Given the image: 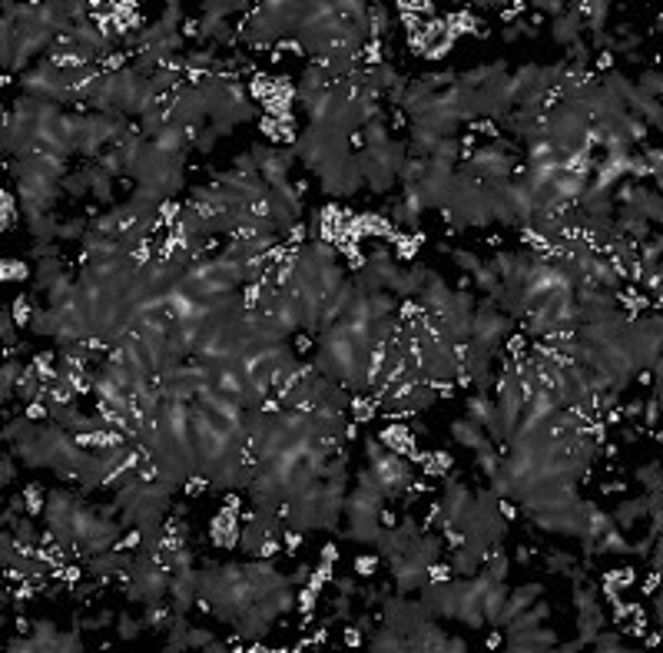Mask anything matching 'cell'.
Masks as SVG:
<instances>
[{"label": "cell", "mask_w": 663, "mask_h": 653, "mask_svg": "<svg viewBox=\"0 0 663 653\" xmlns=\"http://www.w3.org/2000/svg\"><path fill=\"white\" fill-rule=\"evenodd\" d=\"M110 620H113V610H96L87 620H80V627H87V630H103V627H110Z\"/></svg>", "instance_id": "obj_20"}, {"label": "cell", "mask_w": 663, "mask_h": 653, "mask_svg": "<svg viewBox=\"0 0 663 653\" xmlns=\"http://www.w3.org/2000/svg\"><path fill=\"white\" fill-rule=\"evenodd\" d=\"M451 434H454V442L464 444V448H471L474 454L488 451V448H498V444L488 438V432H484L481 424H474L471 418H458V422L451 424Z\"/></svg>", "instance_id": "obj_5"}, {"label": "cell", "mask_w": 663, "mask_h": 653, "mask_svg": "<svg viewBox=\"0 0 663 653\" xmlns=\"http://www.w3.org/2000/svg\"><path fill=\"white\" fill-rule=\"evenodd\" d=\"M83 176H87L90 183V196H93L96 202H103V206H113V176L106 173L100 163H87L83 166Z\"/></svg>", "instance_id": "obj_6"}, {"label": "cell", "mask_w": 663, "mask_h": 653, "mask_svg": "<svg viewBox=\"0 0 663 653\" xmlns=\"http://www.w3.org/2000/svg\"><path fill=\"white\" fill-rule=\"evenodd\" d=\"M216 637L209 630H199V627H189V647H209Z\"/></svg>", "instance_id": "obj_22"}, {"label": "cell", "mask_w": 663, "mask_h": 653, "mask_svg": "<svg viewBox=\"0 0 663 653\" xmlns=\"http://www.w3.org/2000/svg\"><path fill=\"white\" fill-rule=\"evenodd\" d=\"M24 362H20L17 355L14 358H4V378H0V398L4 402H10V395H17V382H20V375H24Z\"/></svg>", "instance_id": "obj_11"}, {"label": "cell", "mask_w": 663, "mask_h": 653, "mask_svg": "<svg viewBox=\"0 0 663 653\" xmlns=\"http://www.w3.org/2000/svg\"><path fill=\"white\" fill-rule=\"evenodd\" d=\"M504 40H518V37H538V30L531 27V23H524V20H514L511 27H504V33H501Z\"/></svg>", "instance_id": "obj_19"}, {"label": "cell", "mask_w": 663, "mask_h": 653, "mask_svg": "<svg viewBox=\"0 0 663 653\" xmlns=\"http://www.w3.org/2000/svg\"><path fill=\"white\" fill-rule=\"evenodd\" d=\"M87 232H90V222L77 216V219H63V222H60L57 239H60V242H73V239L83 242V236H87Z\"/></svg>", "instance_id": "obj_14"}, {"label": "cell", "mask_w": 663, "mask_h": 653, "mask_svg": "<svg viewBox=\"0 0 663 653\" xmlns=\"http://www.w3.org/2000/svg\"><path fill=\"white\" fill-rule=\"evenodd\" d=\"M14 478H17V464H14V458H10V454H4V458H0V481H4V484H10Z\"/></svg>", "instance_id": "obj_23"}, {"label": "cell", "mask_w": 663, "mask_h": 653, "mask_svg": "<svg viewBox=\"0 0 663 653\" xmlns=\"http://www.w3.org/2000/svg\"><path fill=\"white\" fill-rule=\"evenodd\" d=\"M600 627H607V614L600 604L587 607V610H577V640L584 647H590V640H594V634Z\"/></svg>", "instance_id": "obj_8"}, {"label": "cell", "mask_w": 663, "mask_h": 653, "mask_svg": "<svg viewBox=\"0 0 663 653\" xmlns=\"http://www.w3.org/2000/svg\"><path fill=\"white\" fill-rule=\"evenodd\" d=\"M534 7H538L541 14H548V17H560V14L568 10V4H560V0H548V4H544V0H541V4H534Z\"/></svg>", "instance_id": "obj_24"}, {"label": "cell", "mask_w": 663, "mask_h": 653, "mask_svg": "<svg viewBox=\"0 0 663 653\" xmlns=\"http://www.w3.org/2000/svg\"><path fill=\"white\" fill-rule=\"evenodd\" d=\"M444 650H448V653H461V650H468V644H464V640H458V637H448V640H444Z\"/></svg>", "instance_id": "obj_25"}, {"label": "cell", "mask_w": 663, "mask_h": 653, "mask_svg": "<svg viewBox=\"0 0 663 653\" xmlns=\"http://www.w3.org/2000/svg\"><path fill=\"white\" fill-rule=\"evenodd\" d=\"M63 256H53V259H40L37 269H33V292H47L53 282L63 276Z\"/></svg>", "instance_id": "obj_10"}, {"label": "cell", "mask_w": 663, "mask_h": 653, "mask_svg": "<svg viewBox=\"0 0 663 653\" xmlns=\"http://www.w3.org/2000/svg\"><path fill=\"white\" fill-rule=\"evenodd\" d=\"M647 508H650L647 494H644V498H634V501H620V504H617V511H614V524L620 531H630L640 518H647Z\"/></svg>", "instance_id": "obj_9"}, {"label": "cell", "mask_w": 663, "mask_h": 653, "mask_svg": "<svg viewBox=\"0 0 663 653\" xmlns=\"http://www.w3.org/2000/svg\"><path fill=\"white\" fill-rule=\"evenodd\" d=\"M332 587L345 597H362V587L355 584V577H332Z\"/></svg>", "instance_id": "obj_21"}, {"label": "cell", "mask_w": 663, "mask_h": 653, "mask_svg": "<svg viewBox=\"0 0 663 653\" xmlns=\"http://www.w3.org/2000/svg\"><path fill=\"white\" fill-rule=\"evenodd\" d=\"M541 594H544V584H521V587H514V590H508V600H504V610H501V620H498V630L508 620H514V617L521 614V610H528L534 600H541Z\"/></svg>", "instance_id": "obj_3"}, {"label": "cell", "mask_w": 663, "mask_h": 653, "mask_svg": "<svg viewBox=\"0 0 663 653\" xmlns=\"http://www.w3.org/2000/svg\"><path fill=\"white\" fill-rule=\"evenodd\" d=\"M116 630H120V637H123V640H136V637L143 634L146 627H143V620H136V617L120 614V624H116Z\"/></svg>", "instance_id": "obj_17"}, {"label": "cell", "mask_w": 663, "mask_h": 653, "mask_svg": "<svg viewBox=\"0 0 663 653\" xmlns=\"http://www.w3.org/2000/svg\"><path fill=\"white\" fill-rule=\"evenodd\" d=\"M590 647L594 650H600V653H617V650H624V634L620 630H597L594 634V640H590Z\"/></svg>", "instance_id": "obj_12"}, {"label": "cell", "mask_w": 663, "mask_h": 653, "mask_svg": "<svg viewBox=\"0 0 663 653\" xmlns=\"http://www.w3.org/2000/svg\"><path fill=\"white\" fill-rule=\"evenodd\" d=\"M442 249L448 252V256H451L458 269H464V276H474V272H478V266L484 262L481 256H474L471 249H451V246H442Z\"/></svg>", "instance_id": "obj_13"}, {"label": "cell", "mask_w": 663, "mask_h": 653, "mask_svg": "<svg viewBox=\"0 0 663 653\" xmlns=\"http://www.w3.org/2000/svg\"><path fill=\"white\" fill-rule=\"evenodd\" d=\"M637 90L640 93H647V96H660V90H663V77H660V70H644L640 73V80H637Z\"/></svg>", "instance_id": "obj_15"}, {"label": "cell", "mask_w": 663, "mask_h": 653, "mask_svg": "<svg viewBox=\"0 0 663 653\" xmlns=\"http://www.w3.org/2000/svg\"><path fill=\"white\" fill-rule=\"evenodd\" d=\"M0 325H4V328H0V335H4V348H7V352H14V348H17V328H14L10 308H4V312H0Z\"/></svg>", "instance_id": "obj_18"}, {"label": "cell", "mask_w": 663, "mask_h": 653, "mask_svg": "<svg viewBox=\"0 0 663 653\" xmlns=\"http://www.w3.org/2000/svg\"><path fill=\"white\" fill-rule=\"evenodd\" d=\"M511 325H514V318H508L504 312H501L494 302H478V308H474V325H471V342L468 345L481 348V352H488V355L498 358L501 345L511 338Z\"/></svg>", "instance_id": "obj_1"}, {"label": "cell", "mask_w": 663, "mask_h": 653, "mask_svg": "<svg viewBox=\"0 0 663 653\" xmlns=\"http://www.w3.org/2000/svg\"><path fill=\"white\" fill-rule=\"evenodd\" d=\"M558 647V634L550 627H524V630H511L504 640V650L511 653H534V650H554Z\"/></svg>", "instance_id": "obj_2"}, {"label": "cell", "mask_w": 663, "mask_h": 653, "mask_svg": "<svg viewBox=\"0 0 663 653\" xmlns=\"http://www.w3.org/2000/svg\"><path fill=\"white\" fill-rule=\"evenodd\" d=\"M368 650L375 653H402L408 650V640H404L398 630H392L388 624H378L368 630Z\"/></svg>", "instance_id": "obj_7"}, {"label": "cell", "mask_w": 663, "mask_h": 653, "mask_svg": "<svg viewBox=\"0 0 663 653\" xmlns=\"http://www.w3.org/2000/svg\"><path fill=\"white\" fill-rule=\"evenodd\" d=\"M580 33H584V17L574 10V4H568V10L560 17H554V23H550V37L560 47H570V43L580 40Z\"/></svg>", "instance_id": "obj_4"}, {"label": "cell", "mask_w": 663, "mask_h": 653, "mask_svg": "<svg viewBox=\"0 0 663 653\" xmlns=\"http://www.w3.org/2000/svg\"><path fill=\"white\" fill-rule=\"evenodd\" d=\"M637 481H640L647 491H660V464L657 461L640 464V468H637Z\"/></svg>", "instance_id": "obj_16"}]
</instances>
